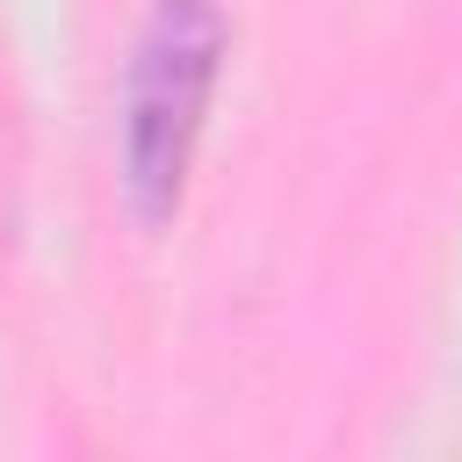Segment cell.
<instances>
[{"mask_svg":"<svg viewBox=\"0 0 462 462\" xmlns=\"http://www.w3.org/2000/svg\"><path fill=\"white\" fill-rule=\"evenodd\" d=\"M224 7L217 0H152L130 79H123V188L144 224H166L180 209L202 116L224 72Z\"/></svg>","mask_w":462,"mask_h":462,"instance_id":"cell-1","label":"cell"},{"mask_svg":"<svg viewBox=\"0 0 462 462\" xmlns=\"http://www.w3.org/2000/svg\"><path fill=\"white\" fill-rule=\"evenodd\" d=\"M0 202H7V152H0Z\"/></svg>","mask_w":462,"mask_h":462,"instance_id":"cell-2","label":"cell"}]
</instances>
